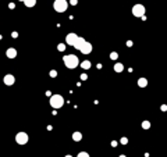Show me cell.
<instances>
[{
	"label": "cell",
	"instance_id": "4fadbf2b",
	"mask_svg": "<svg viewBox=\"0 0 167 157\" xmlns=\"http://www.w3.org/2000/svg\"><path fill=\"white\" fill-rule=\"evenodd\" d=\"M146 85H148V81H146V78H139V79H138V86H141V88H145Z\"/></svg>",
	"mask_w": 167,
	"mask_h": 157
},
{
	"label": "cell",
	"instance_id": "2e32d148",
	"mask_svg": "<svg viewBox=\"0 0 167 157\" xmlns=\"http://www.w3.org/2000/svg\"><path fill=\"white\" fill-rule=\"evenodd\" d=\"M110 59H112V60H117V59H118V53H117V52H112V53H110Z\"/></svg>",
	"mask_w": 167,
	"mask_h": 157
},
{
	"label": "cell",
	"instance_id": "277c9868",
	"mask_svg": "<svg viewBox=\"0 0 167 157\" xmlns=\"http://www.w3.org/2000/svg\"><path fill=\"white\" fill-rule=\"evenodd\" d=\"M28 140H29V136H28V134H25V132H18L15 135V142L18 145H25Z\"/></svg>",
	"mask_w": 167,
	"mask_h": 157
},
{
	"label": "cell",
	"instance_id": "7402d4cb",
	"mask_svg": "<svg viewBox=\"0 0 167 157\" xmlns=\"http://www.w3.org/2000/svg\"><path fill=\"white\" fill-rule=\"evenodd\" d=\"M160 110H163V111H166V110H167V106H166V104H163V106H162V107H160Z\"/></svg>",
	"mask_w": 167,
	"mask_h": 157
},
{
	"label": "cell",
	"instance_id": "52a82bcc",
	"mask_svg": "<svg viewBox=\"0 0 167 157\" xmlns=\"http://www.w3.org/2000/svg\"><path fill=\"white\" fill-rule=\"evenodd\" d=\"M79 52L82 53V54H89V53L92 52V45L89 42H85V45L82 46V49H81Z\"/></svg>",
	"mask_w": 167,
	"mask_h": 157
},
{
	"label": "cell",
	"instance_id": "ba28073f",
	"mask_svg": "<svg viewBox=\"0 0 167 157\" xmlns=\"http://www.w3.org/2000/svg\"><path fill=\"white\" fill-rule=\"evenodd\" d=\"M14 81H15V78H14V75H11V74H7V75L3 78V82L6 85H9V86L14 84Z\"/></svg>",
	"mask_w": 167,
	"mask_h": 157
},
{
	"label": "cell",
	"instance_id": "8fae6325",
	"mask_svg": "<svg viewBox=\"0 0 167 157\" xmlns=\"http://www.w3.org/2000/svg\"><path fill=\"white\" fill-rule=\"evenodd\" d=\"M81 139H82V134H81V132H78V131H77V132H74V134H73V140H75V142H79Z\"/></svg>",
	"mask_w": 167,
	"mask_h": 157
},
{
	"label": "cell",
	"instance_id": "ac0fdd59",
	"mask_svg": "<svg viewBox=\"0 0 167 157\" xmlns=\"http://www.w3.org/2000/svg\"><path fill=\"white\" fill-rule=\"evenodd\" d=\"M57 50H59V52H64V50H65V45H64V43H60V45L57 46Z\"/></svg>",
	"mask_w": 167,
	"mask_h": 157
},
{
	"label": "cell",
	"instance_id": "9a60e30c",
	"mask_svg": "<svg viewBox=\"0 0 167 157\" xmlns=\"http://www.w3.org/2000/svg\"><path fill=\"white\" fill-rule=\"evenodd\" d=\"M24 4H25L27 7H33V6L36 4V1H35V0H25Z\"/></svg>",
	"mask_w": 167,
	"mask_h": 157
},
{
	"label": "cell",
	"instance_id": "3957f363",
	"mask_svg": "<svg viewBox=\"0 0 167 157\" xmlns=\"http://www.w3.org/2000/svg\"><path fill=\"white\" fill-rule=\"evenodd\" d=\"M53 7H54V10L57 11V13H64V11L67 10V7H68V3L65 0H56L53 3Z\"/></svg>",
	"mask_w": 167,
	"mask_h": 157
},
{
	"label": "cell",
	"instance_id": "9c48e42d",
	"mask_svg": "<svg viewBox=\"0 0 167 157\" xmlns=\"http://www.w3.org/2000/svg\"><path fill=\"white\" fill-rule=\"evenodd\" d=\"M85 42H86V41H85L84 38H81V36H79V38L77 39L75 45H74V47H75V49H78V50H81V49H82V46L85 45Z\"/></svg>",
	"mask_w": 167,
	"mask_h": 157
},
{
	"label": "cell",
	"instance_id": "d6986e66",
	"mask_svg": "<svg viewBox=\"0 0 167 157\" xmlns=\"http://www.w3.org/2000/svg\"><path fill=\"white\" fill-rule=\"evenodd\" d=\"M77 157H89V154H88L86 152H79V153H78V156H77Z\"/></svg>",
	"mask_w": 167,
	"mask_h": 157
},
{
	"label": "cell",
	"instance_id": "484cf974",
	"mask_svg": "<svg viewBox=\"0 0 167 157\" xmlns=\"http://www.w3.org/2000/svg\"><path fill=\"white\" fill-rule=\"evenodd\" d=\"M120 157H125V156H124V154H121V156H120Z\"/></svg>",
	"mask_w": 167,
	"mask_h": 157
},
{
	"label": "cell",
	"instance_id": "603a6c76",
	"mask_svg": "<svg viewBox=\"0 0 167 157\" xmlns=\"http://www.w3.org/2000/svg\"><path fill=\"white\" fill-rule=\"evenodd\" d=\"M86 78H88V77H86L85 74H82V75H81V79H82V81H84V79H86Z\"/></svg>",
	"mask_w": 167,
	"mask_h": 157
},
{
	"label": "cell",
	"instance_id": "7a4b0ae2",
	"mask_svg": "<svg viewBox=\"0 0 167 157\" xmlns=\"http://www.w3.org/2000/svg\"><path fill=\"white\" fill-rule=\"evenodd\" d=\"M50 106H52L53 108H61L63 104H64V99H63L61 94H52L50 96Z\"/></svg>",
	"mask_w": 167,
	"mask_h": 157
},
{
	"label": "cell",
	"instance_id": "5b68a950",
	"mask_svg": "<svg viewBox=\"0 0 167 157\" xmlns=\"http://www.w3.org/2000/svg\"><path fill=\"white\" fill-rule=\"evenodd\" d=\"M132 14H134L135 17H144V15H145V7H144L142 4H135V6L132 7Z\"/></svg>",
	"mask_w": 167,
	"mask_h": 157
},
{
	"label": "cell",
	"instance_id": "e0dca14e",
	"mask_svg": "<svg viewBox=\"0 0 167 157\" xmlns=\"http://www.w3.org/2000/svg\"><path fill=\"white\" fill-rule=\"evenodd\" d=\"M142 128H144V129H149V128H150V122H149V121H144V122H142Z\"/></svg>",
	"mask_w": 167,
	"mask_h": 157
},
{
	"label": "cell",
	"instance_id": "44dd1931",
	"mask_svg": "<svg viewBox=\"0 0 167 157\" xmlns=\"http://www.w3.org/2000/svg\"><path fill=\"white\" fill-rule=\"evenodd\" d=\"M127 142H128V139H127V138H123V139H121V143H123V145H125Z\"/></svg>",
	"mask_w": 167,
	"mask_h": 157
},
{
	"label": "cell",
	"instance_id": "d4e9b609",
	"mask_svg": "<svg viewBox=\"0 0 167 157\" xmlns=\"http://www.w3.org/2000/svg\"><path fill=\"white\" fill-rule=\"evenodd\" d=\"M65 157H73V156H70V154H67V156H65Z\"/></svg>",
	"mask_w": 167,
	"mask_h": 157
},
{
	"label": "cell",
	"instance_id": "7c38bea8",
	"mask_svg": "<svg viewBox=\"0 0 167 157\" xmlns=\"http://www.w3.org/2000/svg\"><path fill=\"white\" fill-rule=\"evenodd\" d=\"M123 70H124V65L121 63H116L114 65V71L116 73H123Z\"/></svg>",
	"mask_w": 167,
	"mask_h": 157
},
{
	"label": "cell",
	"instance_id": "8992f818",
	"mask_svg": "<svg viewBox=\"0 0 167 157\" xmlns=\"http://www.w3.org/2000/svg\"><path fill=\"white\" fill-rule=\"evenodd\" d=\"M78 38H79V36H78L77 33H68V35L65 36V42H67V45H70V46H74Z\"/></svg>",
	"mask_w": 167,
	"mask_h": 157
},
{
	"label": "cell",
	"instance_id": "6da1fadb",
	"mask_svg": "<svg viewBox=\"0 0 167 157\" xmlns=\"http://www.w3.org/2000/svg\"><path fill=\"white\" fill-rule=\"evenodd\" d=\"M63 61H64V65L67 68H75L79 64V60H78V57L75 54H67V56H64Z\"/></svg>",
	"mask_w": 167,
	"mask_h": 157
},
{
	"label": "cell",
	"instance_id": "cb8c5ba5",
	"mask_svg": "<svg viewBox=\"0 0 167 157\" xmlns=\"http://www.w3.org/2000/svg\"><path fill=\"white\" fill-rule=\"evenodd\" d=\"M9 7H10V9H14V7H15V4H14V3H10V6H9Z\"/></svg>",
	"mask_w": 167,
	"mask_h": 157
},
{
	"label": "cell",
	"instance_id": "30bf717a",
	"mask_svg": "<svg viewBox=\"0 0 167 157\" xmlns=\"http://www.w3.org/2000/svg\"><path fill=\"white\" fill-rule=\"evenodd\" d=\"M6 54H7V57H9V59H14V57L17 56V50H15L14 47H10V49H7Z\"/></svg>",
	"mask_w": 167,
	"mask_h": 157
},
{
	"label": "cell",
	"instance_id": "5bb4252c",
	"mask_svg": "<svg viewBox=\"0 0 167 157\" xmlns=\"http://www.w3.org/2000/svg\"><path fill=\"white\" fill-rule=\"evenodd\" d=\"M81 67H82V70H89L91 68V61H88V60H85L81 63Z\"/></svg>",
	"mask_w": 167,
	"mask_h": 157
},
{
	"label": "cell",
	"instance_id": "ffe728a7",
	"mask_svg": "<svg viewBox=\"0 0 167 157\" xmlns=\"http://www.w3.org/2000/svg\"><path fill=\"white\" fill-rule=\"evenodd\" d=\"M50 77H52V78H54V77H57V71H54V70H52V71H50Z\"/></svg>",
	"mask_w": 167,
	"mask_h": 157
}]
</instances>
